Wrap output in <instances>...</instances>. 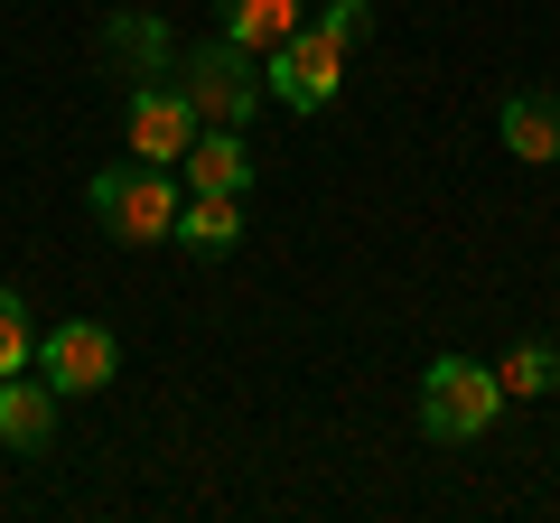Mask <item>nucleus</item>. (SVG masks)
Listing matches in <instances>:
<instances>
[{"mask_svg": "<svg viewBox=\"0 0 560 523\" xmlns=\"http://www.w3.org/2000/svg\"><path fill=\"white\" fill-rule=\"evenodd\" d=\"M84 206H94V224L113 243H168L178 234V178L168 168H150V160H131V168H103L94 187H84Z\"/></svg>", "mask_w": 560, "mask_h": 523, "instance_id": "obj_1", "label": "nucleus"}, {"mask_svg": "<svg viewBox=\"0 0 560 523\" xmlns=\"http://www.w3.org/2000/svg\"><path fill=\"white\" fill-rule=\"evenodd\" d=\"M178 84H187V103H197V121H224V131H243V121L261 113V66H253V47H234L215 28V38H197L178 57Z\"/></svg>", "mask_w": 560, "mask_h": 523, "instance_id": "obj_2", "label": "nucleus"}, {"mask_svg": "<svg viewBox=\"0 0 560 523\" xmlns=\"http://www.w3.org/2000/svg\"><path fill=\"white\" fill-rule=\"evenodd\" d=\"M495 411H504V383H495V364H467V356H440L430 374H420V430L430 440H486L495 430Z\"/></svg>", "mask_w": 560, "mask_h": 523, "instance_id": "obj_3", "label": "nucleus"}, {"mask_svg": "<svg viewBox=\"0 0 560 523\" xmlns=\"http://www.w3.org/2000/svg\"><path fill=\"white\" fill-rule=\"evenodd\" d=\"M337 84H346V47L327 38L318 20L261 57V94H271L280 113H327V103H337Z\"/></svg>", "mask_w": 560, "mask_h": 523, "instance_id": "obj_4", "label": "nucleus"}, {"mask_svg": "<svg viewBox=\"0 0 560 523\" xmlns=\"http://www.w3.org/2000/svg\"><path fill=\"white\" fill-rule=\"evenodd\" d=\"M38 374L57 393H103V383H121V337L103 318H57L38 337Z\"/></svg>", "mask_w": 560, "mask_h": 523, "instance_id": "obj_5", "label": "nucleus"}, {"mask_svg": "<svg viewBox=\"0 0 560 523\" xmlns=\"http://www.w3.org/2000/svg\"><path fill=\"white\" fill-rule=\"evenodd\" d=\"M121 131H131V160L150 168H178V150L197 141V103H187V84H131V103H121Z\"/></svg>", "mask_w": 560, "mask_h": 523, "instance_id": "obj_6", "label": "nucleus"}, {"mask_svg": "<svg viewBox=\"0 0 560 523\" xmlns=\"http://www.w3.org/2000/svg\"><path fill=\"white\" fill-rule=\"evenodd\" d=\"M178 178H187V197H243V187H253V150H243V131L197 121V141L178 150Z\"/></svg>", "mask_w": 560, "mask_h": 523, "instance_id": "obj_7", "label": "nucleus"}, {"mask_svg": "<svg viewBox=\"0 0 560 523\" xmlns=\"http://www.w3.org/2000/svg\"><path fill=\"white\" fill-rule=\"evenodd\" d=\"M57 403H66V393H57V383H20V374H10V383H0V449H20V458H38V449L47 440H57Z\"/></svg>", "mask_w": 560, "mask_h": 523, "instance_id": "obj_8", "label": "nucleus"}, {"mask_svg": "<svg viewBox=\"0 0 560 523\" xmlns=\"http://www.w3.org/2000/svg\"><path fill=\"white\" fill-rule=\"evenodd\" d=\"M495 131H504V150L514 160H533V168H560V103L551 94H504V113H495Z\"/></svg>", "mask_w": 560, "mask_h": 523, "instance_id": "obj_9", "label": "nucleus"}, {"mask_svg": "<svg viewBox=\"0 0 560 523\" xmlns=\"http://www.w3.org/2000/svg\"><path fill=\"white\" fill-rule=\"evenodd\" d=\"M215 10H224V38L253 47V57H271L280 38L308 28V0H215Z\"/></svg>", "mask_w": 560, "mask_h": 523, "instance_id": "obj_10", "label": "nucleus"}, {"mask_svg": "<svg viewBox=\"0 0 560 523\" xmlns=\"http://www.w3.org/2000/svg\"><path fill=\"white\" fill-rule=\"evenodd\" d=\"M168 243H187L197 262H224V253L243 243V197H187V206H178V234H168Z\"/></svg>", "mask_w": 560, "mask_h": 523, "instance_id": "obj_11", "label": "nucleus"}, {"mask_svg": "<svg viewBox=\"0 0 560 523\" xmlns=\"http://www.w3.org/2000/svg\"><path fill=\"white\" fill-rule=\"evenodd\" d=\"M103 57L131 66V84H150L168 66V28L150 20V10H113V20H103Z\"/></svg>", "mask_w": 560, "mask_h": 523, "instance_id": "obj_12", "label": "nucleus"}, {"mask_svg": "<svg viewBox=\"0 0 560 523\" xmlns=\"http://www.w3.org/2000/svg\"><path fill=\"white\" fill-rule=\"evenodd\" d=\"M495 383H504V393H514V403H541V393H551V383H560V346H514V356H504L495 364Z\"/></svg>", "mask_w": 560, "mask_h": 523, "instance_id": "obj_13", "label": "nucleus"}, {"mask_svg": "<svg viewBox=\"0 0 560 523\" xmlns=\"http://www.w3.org/2000/svg\"><path fill=\"white\" fill-rule=\"evenodd\" d=\"M28 364H38V327H28V300H20V290H0V383L28 374Z\"/></svg>", "mask_w": 560, "mask_h": 523, "instance_id": "obj_14", "label": "nucleus"}, {"mask_svg": "<svg viewBox=\"0 0 560 523\" xmlns=\"http://www.w3.org/2000/svg\"><path fill=\"white\" fill-rule=\"evenodd\" d=\"M318 28H327L337 47H364V38H374V0H327Z\"/></svg>", "mask_w": 560, "mask_h": 523, "instance_id": "obj_15", "label": "nucleus"}]
</instances>
